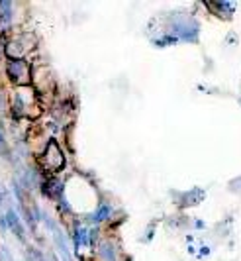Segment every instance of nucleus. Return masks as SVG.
Returning a JSON list of instances; mask_svg holds the SVG:
<instances>
[{
	"label": "nucleus",
	"instance_id": "nucleus-1",
	"mask_svg": "<svg viewBox=\"0 0 241 261\" xmlns=\"http://www.w3.org/2000/svg\"><path fill=\"white\" fill-rule=\"evenodd\" d=\"M8 75L14 83H20V85H26L27 79H29V67L26 61L22 59H12L8 63Z\"/></svg>",
	"mask_w": 241,
	"mask_h": 261
},
{
	"label": "nucleus",
	"instance_id": "nucleus-2",
	"mask_svg": "<svg viewBox=\"0 0 241 261\" xmlns=\"http://www.w3.org/2000/svg\"><path fill=\"white\" fill-rule=\"evenodd\" d=\"M45 165L49 169H59L63 165V153L59 151L57 144L47 145V151H45Z\"/></svg>",
	"mask_w": 241,
	"mask_h": 261
},
{
	"label": "nucleus",
	"instance_id": "nucleus-3",
	"mask_svg": "<svg viewBox=\"0 0 241 261\" xmlns=\"http://www.w3.org/2000/svg\"><path fill=\"white\" fill-rule=\"evenodd\" d=\"M6 220H8V226L12 228L16 236L20 238V240H24V228H22V222L18 220V216L14 214L12 210H8V214H6Z\"/></svg>",
	"mask_w": 241,
	"mask_h": 261
},
{
	"label": "nucleus",
	"instance_id": "nucleus-4",
	"mask_svg": "<svg viewBox=\"0 0 241 261\" xmlns=\"http://www.w3.org/2000/svg\"><path fill=\"white\" fill-rule=\"evenodd\" d=\"M110 212H112V208H110L108 204H102V206L98 208V212L93 216V220H94V222H102L104 218H108V216H110Z\"/></svg>",
	"mask_w": 241,
	"mask_h": 261
},
{
	"label": "nucleus",
	"instance_id": "nucleus-5",
	"mask_svg": "<svg viewBox=\"0 0 241 261\" xmlns=\"http://www.w3.org/2000/svg\"><path fill=\"white\" fill-rule=\"evenodd\" d=\"M100 249H102V257H104L106 261H116V255H114V248H112L108 242H104Z\"/></svg>",
	"mask_w": 241,
	"mask_h": 261
},
{
	"label": "nucleus",
	"instance_id": "nucleus-6",
	"mask_svg": "<svg viewBox=\"0 0 241 261\" xmlns=\"http://www.w3.org/2000/svg\"><path fill=\"white\" fill-rule=\"evenodd\" d=\"M75 242H77V244H82V242H86V230L79 228V230L75 232Z\"/></svg>",
	"mask_w": 241,
	"mask_h": 261
},
{
	"label": "nucleus",
	"instance_id": "nucleus-7",
	"mask_svg": "<svg viewBox=\"0 0 241 261\" xmlns=\"http://www.w3.org/2000/svg\"><path fill=\"white\" fill-rule=\"evenodd\" d=\"M4 144V138H2V134H0V145Z\"/></svg>",
	"mask_w": 241,
	"mask_h": 261
}]
</instances>
